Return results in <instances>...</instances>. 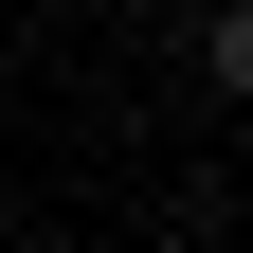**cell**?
Returning a JSON list of instances; mask_svg holds the SVG:
<instances>
[{"label": "cell", "instance_id": "1", "mask_svg": "<svg viewBox=\"0 0 253 253\" xmlns=\"http://www.w3.org/2000/svg\"><path fill=\"white\" fill-rule=\"evenodd\" d=\"M199 73H217V90L253 109V0H199Z\"/></svg>", "mask_w": 253, "mask_h": 253}]
</instances>
